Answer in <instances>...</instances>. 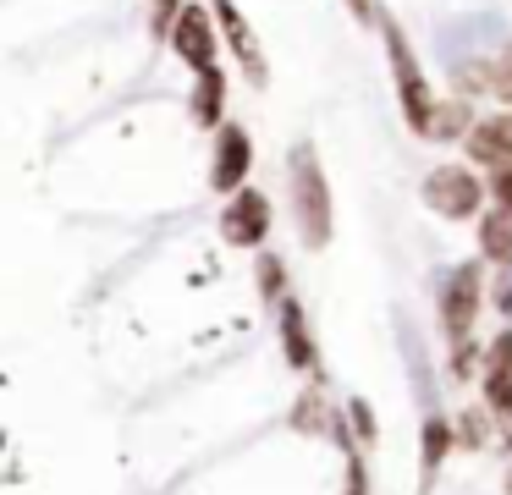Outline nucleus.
<instances>
[{"instance_id": "8", "label": "nucleus", "mask_w": 512, "mask_h": 495, "mask_svg": "<svg viewBox=\"0 0 512 495\" xmlns=\"http://www.w3.org/2000/svg\"><path fill=\"white\" fill-rule=\"evenodd\" d=\"M210 11H215V28H221V39L232 44V55H237V66H243V77H248L254 88H265V83H270L265 50H259V39H254V28H248V17L237 11V0H210Z\"/></svg>"}, {"instance_id": "5", "label": "nucleus", "mask_w": 512, "mask_h": 495, "mask_svg": "<svg viewBox=\"0 0 512 495\" xmlns=\"http://www.w3.org/2000/svg\"><path fill=\"white\" fill-rule=\"evenodd\" d=\"M171 50H177L182 61L193 66V77L210 72V66H221V61H215V50H221V28H215V11H210V6H199V0H188V6L177 11V22H171Z\"/></svg>"}, {"instance_id": "4", "label": "nucleus", "mask_w": 512, "mask_h": 495, "mask_svg": "<svg viewBox=\"0 0 512 495\" xmlns=\"http://www.w3.org/2000/svg\"><path fill=\"white\" fill-rule=\"evenodd\" d=\"M424 204L441 220H468L485 204V182H479L468 165H435V171L424 176Z\"/></svg>"}, {"instance_id": "7", "label": "nucleus", "mask_w": 512, "mask_h": 495, "mask_svg": "<svg viewBox=\"0 0 512 495\" xmlns=\"http://www.w3.org/2000/svg\"><path fill=\"white\" fill-rule=\"evenodd\" d=\"M221 237L232 242V248H265V237H270V198L259 193V187H243V193L226 198Z\"/></svg>"}, {"instance_id": "14", "label": "nucleus", "mask_w": 512, "mask_h": 495, "mask_svg": "<svg viewBox=\"0 0 512 495\" xmlns=\"http://www.w3.org/2000/svg\"><path fill=\"white\" fill-rule=\"evenodd\" d=\"M254 275H259V297L276 308L281 297H287V264H281L276 253H259V270H254Z\"/></svg>"}, {"instance_id": "22", "label": "nucleus", "mask_w": 512, "mask_h": 495, "mask_svg": "<svg viewBox=\"0 0 512 495\" xmlns=\"http://www.w3.org/2000/svg\"><path fill=\"white\" fill-rule=\"evenodd\" d=\"M347 6H353V17L364 22V17H375V6H369V0H347Z\"/></svg>"}, {"instance_id": "16", "label": "nucleus", "mask_w": 512, "mask_h": 495, "mask_svg": "<svg viewBox=\"0 0 512 495\" xmlns=\"http://www.w3.org/2000/svg\"><path fill=\"white\" fill-rule=\"evenodd\" d=\"M342 451H347V479H342V495H369V468H364V457H358V446H353V435H342Z\"/></svg>"}, {"instance_id": "10", "label": "nucleus", "mask_w": 512, "mask_h": 495, "mask_svg": "<svg viewBox=\"0 0 512 495\" xmlns=\"http://www.w3.org/2000/svg\"><path fill=\"white\" fill-rule=\"evenodd\" d=\"M468 160H479L485 171H501V165H512V110H501V116H479L474 132L463 138Z\"/></svg>"}, {"instance_id": "12", "label": "nucleus", "mask_w": 512, "mask_h": 495, "mask_svg": "<svg viewBox=\"0 0 512 495\" xmlns=\"http://www.w3.org/2000/svg\"><path fill=\"white\" fill-rule=\"evenodd\" d=\"M479 253L490 264H512V209H485L479 215Z\"/></svg>"}, {"instance_id": "18", "label": "nucleus", "mask_w": 512, "mask_h": 495, "mask_svg": "<svg viewBox=\"0 0 512 495\" xmlns=\"http://www.w3.org/2000/svg\"><path fill=\"white\" fill-rule=\"evenodd\" d=\"M490 94L512 105V44H507V55H496V66H490Z\"/></svg>"}, {"instance_id": "21", "label": "nucleus", "mask_w": 512, "mask_h": 495, "mask_svg": "<svg viewBox=\"0 0 512 495\" xmlns=\"http://www.w3.org/2000/svg\"><path fill=\"white\" fill-rule=\"evenodd\" d=\"M474 358H479L474 341H452V374H457V380H468V374H474Z\"/></svg>"}, {"instance_id": "9", "label": "nucleus", "mask_w": 512, "mask_h": 495, "mask_svg": "<svg viewBox=\"0 0 512 495\" xmlns=\"http://www.w3.org/2000/svg\"><path fill=\"white\" fill-rule=\"evenodd\" d=\"M276 341H281V358H287L298 374L320 369V347H314L309 314H303L298 297H281V303H276Z\"/></svg>"}, {"instance_id": "17", "label": "nucleus", "mask_w": 512, "mask_h": 495, "mask_svg": "<svg viewBox=\"0 0 512 495\" xmlns=\"http://www.w3.org/2000/svg\"><path fill=\"white\" fill-rule=\"evenodd\" d=\"M347 424H353V435L364 440V446L380 435V424H375V407H369L364 396H353V402H347Z\"/></svg>"}, {"instance_id": "20", "label": "nucleus", "mask_w": 512, "mask_h": 495, "mask_svg": "<svg viewBox=\"0 0 512 495\" xmlns=\"http://www.w3.org/2000/svg\"><path fill=\"white\" fill-rule=\"evenodd\" d=\"M485 193L496 198V209H512V165H501V171H490Z\"/></svg>"}, {"instance_id": "13", "label": "nucleus", "mask_w": 512, "mask_h": 495, "mask_svg": "<svg viewBox=\"0 0 512 495\" xmlns=\"http://www.w3.org/2000/svg\"><path fill=\"white\" fill-rule=\"evenodd\" d=\"M419 446H424V484H430L435 479V473H441V462H446V451H452L457 446V429L452 424H446V418L441 413H430V418H424V440H419Z\"/></svg>"}, {"instance_id": "3", "label": "nucleus", "mask_w": 512, "mask_h": 495, "mask_svg": "<svg viewBox=\"0 0 512 495\" xmlns=\"http://www.w3.org/2000/svg\"><path fill=\"white\" fill-rule=\"evenodd\" d=\"M479 303H485V264L468 259V264H452L441 281V330L446 341H468L479 319Z\"/></svg>"}, {"instance_id": "19", "label": "nucleus", "mask_w": 512, "mask_h": 495, "mask_svg": "<svg viewBox=\"0 0 512 495\" xmlns=\"http://www.w3.org/2000/svg\"><path fill=\"white\" fill-rule=\"evenodd\" d=\"M452 429H457V440H463L468 451H479V446H485V413H463Z\"/></svg>"}, {"instance_id": "6", "label": "nucleus", "mask_w": 512, "mask_h": 495, "mask_svg": "<svg viewBox=\"0 0 512 495\" xmlns=\"http://www.w3.org/2000/svg\"><path fill=\"white\" fill-rule=\"evenodd\" d=\"M248 171H254V138H248V127H237V121H226L221 132H215V154H210V187L221 198L243 193L248 187Z\"/></svg>"}, {"instance_id": "2", "label": "nucleus", "mask_w": 512, "mask_h": 495, "mask_svg": "<svg viewBox=\"0 0 512 495\" xmlns=\"http://www.w3.org/2000/svg\"><path fill=\"white\" fill-rule=\"evenodd\" d=\"M380 33H386V55H391V77H397L402 116H408V127L419 132V138H430V127H435V110H441V99H435L430 77L419 72V55H413L408 33H402L391 17H380Z\"/></svg>"}, {"instance_id": "1", "label": "nucleus", "mask_w": 512, "mask_h": 495, "mask_svg": "<svg viewBox=\"0 0 512 495\" xmlns=\"http://www.w3.org/2000/svg\"><path fill=\"white\" fill-rule=\"evenodd\" d=\"M292 176V220H298L303 248H325L331 242V182H325V165L309 143H298L287 160Z\"/></svg>"}, {"instance_id": "15", "label": "nucleus", "mask_w": 512, "mask_h": 495, "mask_svg": "<svg viewBox=\"0 0 512 495\" xmlns=\"http://www.w3.org/2000/svg\"><path fill=\"white\" fill-rule=\"evenodd\" d=\"M292 424H298L303 435H320V429H331V407H325V396H320V391H303Z\"/></svg>"}, {"instance_id": "11", "label": "nucleus", "mask_w": 512, "mask_h": 495, "mask_svg": "<svg viewBox=\"0 0 512 495\" xmlns=\"http://www.w3.org/2000/svg\"><path fill=\"white\" fill-rule=\"evenodd\" d=\"M188 110H193L199 127H215V132L226 127V72L221 66H210V72L193 77V105Z\"/></svg>"}]
</instances>
